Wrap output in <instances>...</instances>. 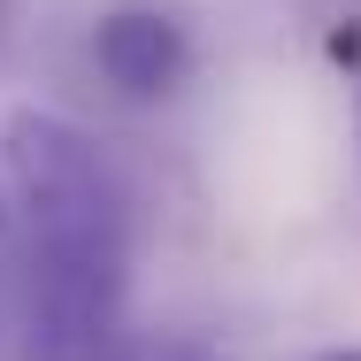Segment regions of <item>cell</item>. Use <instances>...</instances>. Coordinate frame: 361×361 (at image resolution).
Returning <instances> with one entry per match:
<instances>
[{"instance_id": "cell-1", "label": "cell", "mask_w": 361, "mask_h": 361, "mask_svg": "<svg viewBox=\"0 0 361 361\" xmlns=\"http://www.w3.org/2000/svg\"><path fill=\"white\" fill-rule=\"evenodd\" d=\"M16 208V354L123 361L131 307V200L100 146L54 108H16L0 131Z\"/></svg>"}, {"instance_id": "cell-2", "label": "cell", "mask_w": 361, "mask_h": 361, "mask_svg": "<svg viewBox=\"0 0 361 361\" xmlns=\"http://www.w3.org/2000/svg\"><path fill=\"white\" fill-rule=\"evenodd\" d=\"M92 62L123 100H161L192 70V39L169 8H108L92 23Z\"/></svg>"}, {"instance_id": "cell-3", "label": "cell", "mask_w": 361, "mask_h": 361, "mask_svg": "<svg viewBox=\"0 0 361 361\" xmlns=\"http://www.w3.org/2000/svg\"><path fill=\"white\" fill-rule=\"evenodd\" d=\"M16 315V208H8V177H0V323Z\"/></svg>"}, {"instance_id": "cell-4", "label": "cell", "mask_w": 361, "mask_h": 361, "mask_svg": "<svg viewBox=\"0 0 361 361\" xmlns=\"http://www.w3.org/2000/svg\"><path fill=\"white\" fill-rule=\"evenodd\" d=\"M123 361H223V354H208L200 338H139L123 346Z\"/></svg>"}, {"instance_id": "cell-5", "label": "cell", "mask_w": 361, "mask_h": 361, "mask_svg": "<svg viewBox=\"0 0 361 361\" xmlns=\"http://www.w3.org/2000/svg\"><path fill=\"white\" fill-rule=\"evenodd\" d=\"M323 361H361V346H338V354H323Z\"/></svg>"}, {"instance_id": "cell-6", "label": "cell", "mask_w": 361, "mask_h": 361, "mask_svg": "<svg viewBox=\"0 0 361 361\" xmlns=\"http://www.w3.org/2000/svg\"><path fill=\"white\" fill-rule=\"evenodd\" d=\"M0 31H8V0H0Z\"/></svg>"}]
</instances>
